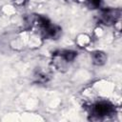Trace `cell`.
I'll use <instances>...</instances> for the list:
<instances>
[{
    "mask_svg": "<svg viewBox=\"0 0 122 122\" xmlns=\"http://www.w3.org/2000/svg\"><path fill=\"white\" fill-rule=\"evenodd\" d=\"M114 113V107L107 101H99L92 106L91 114L93 119H102Z\"/></svg>",
    "mask_w": 122,
    "mask_h": 122,
    "instance_id": "cell-2",
    "label": "cell"
},
{
    "mask_svg": "<svg viewBox=\"0 0 122 122\" xmlns=\"http://www.w3.org/2000/svg\"><path fill=\"white\" fill-rule=\"evenodd\" d=\"M77 53L73 51H69V50H66V51H63L60 52V56L62 57V59L66 62H71L74 60V58L76 57Z\"/></svg>",
    "mask_w": 122,
    "mask_h": 122,
    "instance_id": "cell-5",
    "label": "cell"
},
{
    "mask_svg": "<svg viewBox=\"0 0 122 122\" xmlns=\"http://www.w3.org/2000/svg\"><path fill=\"white\" fill-rule=\"evenodd\" d=\"M92 63L94 65H96V66H102L107 61V55L103 51H93L92 53Z\"/></svg>",
    "mask_w": 122,
    "mask_h": 122,
    "instance_id": "cell-4",
    "label": "cell"
},
{
    "mask_svg": "<svg viewBox=\"0 0 122 122\" xmlns=\"http://www.w3.org/2000/svg\"><path fill=\"white\" fill-rule=\"evenodd\" d=\"M88 2V4L90 5V7H92V9H96L100 6L101 0H86Z\"/></svg>",
    "mask_w": 122,
    "mask_h": 122,
    "instance_id": "cell-6",
    "label": "cell"
},
{
    "mask_svg": "<svg viewBox=\"0 0 122 122\" xmlns=\"http://www.w3.org/2000/svg\"><path fill=\"white\" fill-rule=\"evenodd\" d=\"M38 27L40 29L41 34L45 38L49 39H56L61 32V29L55 25H52L47 18L39 16L37 18Z\"/></svg>",
    "mask_w": 122,
    "mask_h": 122,
    "instance_id": "cell-1",
    "label": "cell"
},
{
    "mask_svg": "<svg viewBox=\"0 0 122 122\" xmlns=\"http://www.w3.org/2000/svg\"><path fill=\"white\" fill-rule=\"evenodd\" d=\"M121 10L119 9H105L101 11L99 20L102 24L110 26L118 21L120 18Z\"/></svg>",
    "mask_w": 122,
    "mask_h": 122,
    "instance_id": "cell-3",
    "label": "cell"
}]
</instances>
